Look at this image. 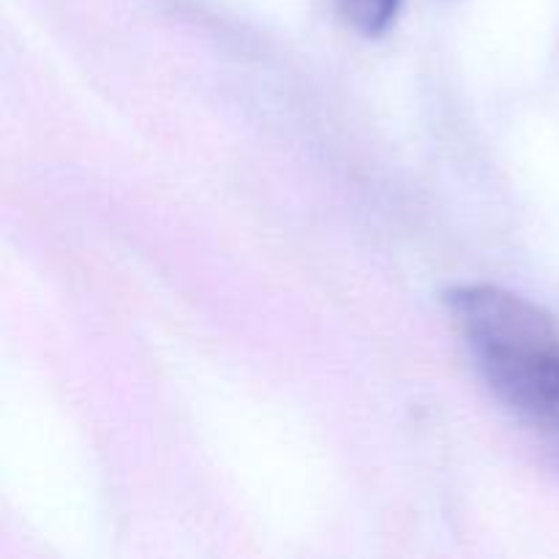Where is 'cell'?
Instances as JSON below:
<instances>
[{
	"instance_id": "1",
	"label": "cell",
	"mask_w": 559,
	"mask_h": 559,
	"mask_svg": "<svg viewBox=\"0 0 559 559\" xmlns=\"http://www.w3.org/2000/svg\"><path fill=\"white\" fill-rule=\"evenodd\" d=\"M445 306L486 388L559 456V331L551 317L495 284H456Z\"/></svg>"
},
{
	"instance_id": "2",
	"label": "cell",
	"mask_w": 559,
	"mask_h": 559,
	"mask_svg": "<svg viewBox=\"0 0 559 559\" xmlns=\"http://www.w3.org/2000/svg\"><path fill=\"white\" fill-rule=\"evenodd\" d=\"M399 5H402V0H344V11H347L355 31L369 38L382 36L393 25Z\"/></svg>"
}]
</instances>
